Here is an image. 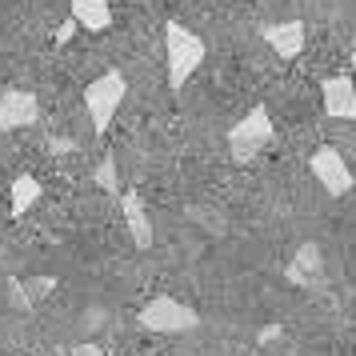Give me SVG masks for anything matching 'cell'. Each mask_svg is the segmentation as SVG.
Wrapping results in <instances>:
<instances>
[{
  "instance_id": "cell-4",
  "label": "cell",
  "mask_w": 356,
  "mask_h": 356,
  "mask_svg": "<svg viewBox=\"0 0 356 356\" xmlns=\"http://www.w3.org/2000/svg\"><path fill=\"white\" fill-rule=\"evenodd\" d=\"M140 324L152 328V332L177 337V332L200 328V316H196V308H188L184 300H177V296H156V300H148V305L140 308Z\"/></svg>"
},
{
  "instance_id": "cell-2",
  "label": "cell",
  "mask_w": 356,
  "mask_h": 356,
  "mask_svg": "<svg viewBox=\"0 0 356 356\" xmlns=\"http://www.w3.org/2000/svg\"><path fill=\"white\" fill-rule=\"evenodd\" d=\"M124 92H129V81H124V72L120 68H108L104 76L84 88V108H88V120H92V129L104 136V132L113 129L116 113H120V104H124Z\"/></svg>"
},
{
  "instance_id": "cell-9",
  "label": "cell",
  "mask_w": 356,
  "mask_h": 356,
  "mask_svg": "<svg viewBox=\"0 0 356 356\" xmlns=\"http://www.w3.org/2000/svg\"><path fill=\"white\" fill-rule=\"evenodd\" d=\"M264 36V44L280 56V60H292L296 52L305 49V24L300 20H280V24H268V29H260Z\"/></svg>"
},
{
  "instance_id": "cell-16",
  "label": "cell",
  "mask_w": 356,
  "mask_h": 356,
  "mask_svg": "<svg viewBox=\"0 0 356 356\" xmlns=\"http://www.w3.org/2000/svg\"><path fill=\"white\" fill-rule=\"evenodd\" d=\"M72 33H76V20H65V24L56 29V49H65L68 40H72Z\"/></svg>"
},
{
  "instance_id": "cell-15",
  "label": "cell",
  "mask_w": 356,
  "mask_h": 356,
  "mask_svg": "<svg viewBox=\"0 0 356 356\" xmlns=\"http://www.w3.org/2000/svg\"><path fill=\"white\" fill-rule=\"evenodd\" d=\"M65 356H108V353H104L100 344H72Z\"/></svg>"
},
{
  "instance_id": "cell-18",
  "label": "cell",
  "mask_w": 356,
  "mask_h": 356,
  "mask_svg": "<svg viewBox=\"0 0 356 356\" xmlns=\"http://www.w3.org/2000/svg\"><path fill=\"white\" fill-rule=\"evenodd\" d=\"M353 88H356V52H353Z\"/></svg>"
},
{
  "instance_id": "cell-1",
  "label": "cell",
  "mask_w": 356,
  "mask_h": 356,
  "mask_svg": "<svg viewBox=\"0 0 356 356\" xmlns=\"http://www.w3.org/2000/svg\"><path fill=\"white\" fill-rule=\"evenodd\" d=\"M164 52H168V88H172V92H180V88L188 84V76H193L196 68L204 65V56H209L204 40H200L193 29L177 24V20H168V29H164Z\"/></svg>"
},
{
  "instance_id": "cell-6",
  "label": "cell",
  "mask_w": 356,
  "mask_h": 356,
  "mask_svg": "<svg viewBox=\"0 0 356 356\" xmlns=\"http://www.w3.org/2000/svg\"><path fill=\"white\" fill-rule=\"evenodd\" d=\"M40 124V100L24 88H4L0 92V132H17Z\"/></svg>"
},
{
  "instance_id": "cell-5",
  "label": "cell",
  "mask_w": 356,
  "mask_h": 356,
  "mask_svg": "<svg viewBox=\"0 0 356 356\" xmlns=\"http://www.w3.org/2000/svg\"><path fill=\"white\" fill-rule=\"evenodd\" d=\"M284 276H289L296 289H305V292H328V276H324V252H321L312 241L296 248V257L289 260Z\"/></svg>"
},
{
  "instance_id": "cell-17",
  "label": "cell",
  "mask_w": 356,
  "mask_h": 356,
  "mask_svg": "<svg viewBox=\"0 0 356 356\" xmlns=\"http://www.w3.org/2000/svg\"><path fill=\"white\" fill-rule=\"evenodd\" d=\"M276 337H280V328H276V324H268V328L260 332V344H264V340H276Z\"/></svg>"
},
{
  "instance_id": "cell-10",
  "label": "cell",
  "mask_w": 356,
  "mask_h": 356,
  "mask_svg": "<svg viewBox=\"0 0 356 356\" xmlns=\"http://www.w3.org/2000/svg\"><path fill=\"white\" fill-rule=\"evenodd\" d=\"M120 209H124V220H129V232H132V241H136V248H152L156 232H152V220H148L145 196L132 188V193L120 196Z\"/></svg>"
},
{
  "instance_id": "cell-7",
  "label": "cell",
  "mask_w": 356,
  "mask_h": 356,
  "mask_svg": "<svg viewBox=\"0 0 356 356\" xmlns=\"http://www.w3.org/2000/svg\"><path fill=\"white\" fill-rule=\"evenodd\" d=\"M308 168H312V177L321 180V188H328V196H344L353 188V172H348V164L340 156L337 148H316L312 156H308Z\"/></svg>"
},
{
  "instance_id": "cell-14",
  "label": "cell",
  "mask_w": 356,
  "mask_h": 356,
  "mask_svg": "<svg viewBox=\"0 0 356 356\" xmlns=\"http://www.w3.org/2000/svg\"><path fill=\"white\" fill-rule=\"evenodd\" d=\"M92 180H97L104 193H116V188H120V168H116V156H104V161L97 164Z\"/></svg>"
},
{
  "instance_id": "cell-13",
  "label": "cell",
  "mask_w": 356,
  "mask_h": 356,
  "mask_svg": "<svg viewBox=\"0 0 356 356\" xmlns=\"http://www.w3.org/2000/svg\"><path fill=\"white\" fill-rule=\"evenodd\" d=\"M17 284H20V296H24V308L33 312L44 296L56 292V276H29V280H17Z\"/></svg>"
},
{
  "instance_id": "cell-11",
  "label": "cell",
  "mask_w": 356,
  "mask_h": 356,
  "mask_svg": "<svg viewBox=\"0 0 356 356\" xmlns=\"http://www.w3.org/2000/svg\"><path fill=\"white\" fill-rule=\"evenodd\" d=\"M72 20H76V29H88V33H108L113 8H108V0H72Z\"/></svg>"
},
{
  "instance_id": "cell-3",
  "label": "cell",
  "mask_w": 356,
  "mask_h": 356,
  "mask_svg": "<svg viewBox=\"0 0 356 356\" xmlns=\"http://www.w3.org/2000/svg\"><path fill=\"white\" fill-rule=\"evenodd\" d=\"M268 140H273V116H268L264 104H257L241 124H232V132H228V152H232L236 164H248L252 156L264 152Z\"/></svg>"
},
{
  "instance_id": "cell-12",
  "label": "cell",
  "mask_w": 356,
  "mask_h": 356,
  "mask_svg": "<svg viewBox=\"0 0 356 356\" xmlns=\"http://www.w3.org/2000/svg\"><path fill=\"white\" fill-rule=\"evenodd\" d=\"M8 196H13V216H24V212H29V209L36 204V200H40V180L24 172V177L13 180Z\"/></svg>"
},
{
  "instance_id": "cell-8",
  "label": "cell",
  "mask_w": 356,
  "mask_h": 356,
  "mask_svg": "<svg viewBox=\"0 0 356 356\" xmlns=\"http://www.w3.org/2000/svg\"><path fill=\"white\" fill-rule=\"evenodd\" d=\"M324 92V113L332 120H356V88H353V76H328L321 84Z\"/></svg>"
}]
</instances>
